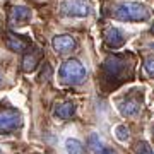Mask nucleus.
Segmentation results:
<instances>
[{"label": "nucleus", "instance_id": "obj_13", "mask_svg": "<svg viewBox=\"0 0 154 154\" xmlns=\"http://www.w3.org/2000/svg\"><path fill=\"white\" fill-rule=\"evenodd\" d=\"M38 67V55L36 53H26L22 58V70L24 72H33Z\"/></svg>", "mask_w": 154, "mask_h": 154}, {"label": "nucleus", "instance_id": "obj_20", "mask_svg": "<svg viewBox=\"0 0 154 154\" xmlns=\"http://www.w3.org/2000/svg\"><path fill=\"white\" fill-rule=\"evenodd\" d=\"M152 50H154V43H152Z\"/></svg>", "mask_w": 154, "mask_h": 154}, {"label": "nucleus", "instance_id": "obj_10", "mask_svg": "<svg viewBox=\"0 0 154 154\" xmlns=\"http://www.w3.org/2000/svg\"><path fill=\"white\" fill-rule=\"evenodd\" d=\"M5 45L7 48L12 50V51H28L31 43H29V39H26V36H17L14 33H9L7 34V39H5Z\"/></svg>", "mask_w": 154, "mask_h": 154}, {"label": "nucleus", "instance_id": "obj_18", "mask_svg": "<svg viewBox=\"0 0 154 154\" xmlns=\"http://www.w3.org/2000/svg\"><path fill=\"white\" fill-rule=\"evenodd\" d=\"M50 75H51V67H50L48 63H45L43 72L39 74V81H48V79H50Z\"/></svg>", "mask_w": 154, "mask_h": 154}, {"label": "nucleus", "instance_id": "obj_12", "mask_svg": "<svg viewBox=\"0 0 154 154\" xmlns=\"http://www.w3.org/2000/svg\"><path fill=\"white\" fill-rule=\"evenodd\" d=\"M88 146H89V149H91L94 154H116V151L106 147L105 144L99 140V137L96 135V134H91V135H89Z\"/></svg>", "mask_w": 154, "mask_h": 154}, {"label": "nucleus", "instance_id": "obj_14", "mask_svg": "<svg viewBox=\"0 0 154 154\" xmlns=\"http://www.w3.org/2000/svg\"><path fill=\"white\" fill-rule=\"evenodd\" d=\"M65 147H67V152L69 154H86V149H84L82 142L77 140V139H67Z\"/></svg>", "mask_w": 154, "mask_h": 154}, {"label": "nucleus", "instance_id": "obj_3", "mask_svg": "<svg viewBox=\"0 0 154 154\" xmlns=\"http://www.w3.org/2000/svg\"><path fill=\"white\" fill-rule=\"evenodd\" d=\"M22 125V115L16 108H0V135H7L19 130Z\"/></svg>", "mask_w": 154, "mask_h": 154}, {"label": "nucleus", "instance_id": "obj_11", "mask_svg": "<svg viewBox=\"0 0 154 154\" xmlns=\"http://www.w3.org/2000/svg\"><path fill=\"white\" fill-rule=\"evenodd\" d=\"M55 116L58 120H70L72 116L75 115V105L70 103V101H65V103H58L55 106Z\"/></svg>", "mask_w": 154, "mask_h": 154}, {"label": "nucleus", "instance_id": "obj_15", "mask_svg": "<svg viewBox=\"0 0 154 154\" xmlns=\"http://www.w3.org/2000/svg\"><path fill=\"white\" fill-rule=\"evenodd\" d=\"M135 152L137 154H154V151H152V147L149 146V142L140 140V142H137V146H135Z\"/></svg>", "mask_w": 154, "mask_h": 154}, {"label": "nucleus", "instance_id": "obj_21", "mask_svg": "<svg viewBox=\"0 0 154 154\" xmlns=\"http://www.w3.org/2000/svg\"><path fill=\"white\" fill-rule=\"evenodd\" d=\"M0 81H2V79H0Z\"/></svg>", "mask_w": 154, "mask_h": 154}, {"label": "nucleus", "instance_id": "obj_1", "mask_svg": "<svg viewBox=\"0 0 154 154\" xmlns=\"http://www.w3.org/2000/svg\"><path fill=\"white\" fill-rule=\"evenodd\" d=\"M113 17L123 22H144L151 17V11L139 2H122L113 9Z\"/></svg>", "mask_w": 154, "mask_h": 154}, {"label": "nucleus", "instance_id": "obj_9", "mask_svg": "<svg viewBox=\"0 0 154 154\" xmlns=\"http://www.w3.org/2000/svg\"><path fill=\"white\" fill-rule=\"evenodd\" d=\"M118 110L123 116H134L140 111V99L137 96H128L118 105Z\"/></svg>", "mask_w": 154, "mask_h": 154}, {"label": "nucleus", "instance_id": "obj_19", "mask_svg": "<svg viewBox=\"0 0 154 154\" xmlns=\"http://www.w3.org/2000/svg\"><path fill=\"white\" fill-rule=\"evenodd\" d=\"M151 33H152V34H154V24H152V28H151Z\"/></svg>", "mask_w": 154, "mask_h": 154}, {"label": "nucleus", "instance_id": "obj_6", "mask_svg": "<svg viewBox=\"0 0 154 154\" xmlns=\"http://www.w3.org/2000/svg\"><path fill=\"white\" fill-rule=\"evenodd\" d=\"M29 19H31V9H28L26 5H16L11 9L9 14L11 26H24L26 22H29Z\"/></svg>", "mask_w": 154, "mask_h": 154}, {"label": "nucleus", "instance_id": "obj_4", "mask_svg": "<svg viewBox=\"0 0 154 154\" xmlns=\"http://www.w3.org/2000/svg\"><path fill=\"white\" fill-rule=\"evenodd\" d=\"M93 11L91 0H63L62 12L70 17H86Z\"/></svg>", "mask_w": 154, "mask_h": 154}, {"label": "nucleus", "instance_id": "obj_7", "mask_svg": "<svg viewBox=\"0 0 154 154\" xmlns=\"http://www.w3.org/2000/svg\"><path fill=\"white\" fill-rule=\"evenodd\" d=\"M127 38H125V33L122 31L120 28H108L105 33V43L110 46V48L116 50V48H122L125 45Z\"/></svg>", "mask_w": 154, "mask_h": 154}, {"label": "nucleus", "instance_id": "obj_2", "mask_svg": "<svg viewBox=\"0 0 154 154\" xmlns=\"http://www.w3.org/2000/svg\"><path fill=\"white\" fill-rule=\"evenodd\" d=\"M58 75H60V81L63 84H69V86H79L86 81V75L88 72L84 69V65L79 60H70L63 62V65L60 67L58 70Z\"/></svg>", "mask_w": 154, "mask_h": 154}, {"label": "nucleus", "instance_id": "obj_8", "mask_svg": "<svg viewBox=\"0 0 154 154\" xmlns=\"http://www.w3.org/2000/svg\"><path fill=\"white\" fill-rule=\"evenodd\" d=\"M77 46V41L72 36L69 34H57L55 38H53V48H55L57 53H69L72 50Z\"/></svg>", "mask_w": 154, "mask_h": 154}, {"label": "nucleus", "instance_id": "obj_5", "mask_svg": "<svg viewBox=\"0 0 154 154\" xmlns=\"http://www.w3.org/2000/svg\"><path fill=\"white\" fill-rule=\"evenodd\" d=\"M103 70H105L106 77L110 79H116V77L122 75V72L125 70V58L118 55L108 57L103 63Z\"/></svg>", "mask_w": 154, "mask_h": 154}, {"label": "nucleus", "instance_id": "obj_16", "mask_svg": "<svg viewBox=\"0 0 154 154\" xmlns=\"http://www.w3.org/2000/svg\"><path fill=\"white\" fill-rule=\"evenodd\" d=\"M115 134H116V139L122 140V142L128 139V128H127V125H118L115 128Z\"/></svg>", "mask_w": 154, "mask_h": 154}, {"label": "nucleus", "instance_id": "obj_17", "mask_svg": "<svg viewBox=\"0 0 154 154\" xmlns=\"http://www.w3.org/2000/svg\"><path fill=\"white\" fill-rule=\"evenodd\" d=\"M144 70L147 75H154V57H147L144 60Z\"/></svg>", "mask_w": 154, "mask_h": 154}]
</instances>
